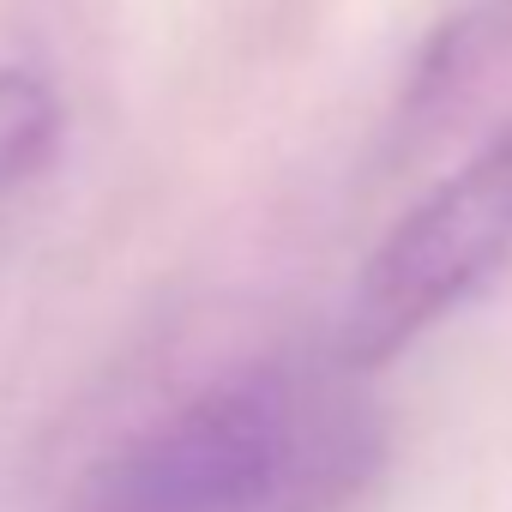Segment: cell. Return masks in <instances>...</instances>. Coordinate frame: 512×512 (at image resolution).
Instances as JSON below:
<instances>
[{"mask_svg":"<svg viewBox=\"0 0 512 512\" xmlns=\"http://www.w3.org/2000/svg\"><path fill=\"white\" fill-rule=\"evenodd\" d=\"M386 428L338 362L247 368L115 446L61 512H344Z\"/></svg>","mask_w":512,"mask_h":512,"instance_id":"6da1fadb","label":"cell"},{"mask_svg":"<svg viewBox=\"0 0 512 512\" xmlns=\"http://www.w3.org/2000/svg\"><path fill=\"white\" fill-rule=\"evenodd\" d=\"M512 260V127L434 181L368 253L344 302L332 362L368 374L434 332Z\"/></svg>","mask_w":512,"mask_h":512,"instance_id":"7a4b0ae2","label":"cell"},{"mask_svg":"<svg viewBox=\"0 0 512 512\" xmlns=\"http://www.w3.org/2000/svg\"><path fill=\"white\" fill-rule=\"evenodd\" d=\"M61 139V103L37 73L0 67V193L43 175Z\"/></svg>","mask_w":512,"mask_h":512,"instance_id":"3957f363","label":"cell"}]
</instances>
